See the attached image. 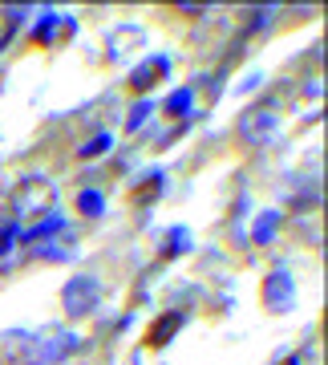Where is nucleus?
<instances>
[{"label":"nucleus","mask_w":328,"mask_h":365,"mask_svg":"<svg viewBox=\"0 0 328 365\" xmlns=\"http://www.w3.org/2000/svg\"><path fill=\"white\" fill-rule=\"evenodd\" d=\"M288 365H316V349H300V353H292Z\"/></svg>","instance_id":"9"},{"label":"nucleus","mask_w":328,"mask_h":365,"mask_svg":"<svg viewBox=\"0 0 328 365\" xmlns=\"http://www.w3.org/2000/svg\"><path fill=\"white\" fill-rule=\"evenodd\" d=\"M78 207H81V215H102V195L97 191H81Z\"/></svg>","instance_id":"7"},{"label":"nucleus","mask_w":328,"mask_h":365,"mask_svg":"<svg viewBox=\"0 0 328 365\" xmlns=\"http://www.w3.org/2000/svg\"><path fill=\"white\" fill-rule=\"evenodd\" d=\"M81 341L78 333H61V329H45L41 337H28V349H25V365H57L61 357L78 349Z\"/></svg>","instance_id":"2"},{"label":"nucleus","mask_w":328,"mask_h":365,"mask_svg":"<svg viewBox=\"0 0 328 365\" xmlns=\"http://www.w3.org/2000/svg\"><path fill=\"white\" fill-rule=\"evenodd\" d=\"M183 329V313H166L162 321H154L150 325V333H146V345L150 349H158V345H171V337Z\"/></svg>","instance_id":"4"},{"label":"nucleus","mask_w":328,"mask_h":365,"mask_svg":"<svg viewBox=\"0 0 328 365\" xmlns=\"http://www.w3.org/2000/svg\"><path fill=\"white\" fill-rule=\"evenodd\" d=\"M105 150H110V138H105V134H97V138H93V143H85V146H81V158L105 155Z\"/></svg>","instance_id":"8"},{"label":"nucleus","mask_w":328,"mask_h":365,"mask_svg":"<svg viewBox=\"0 0 328 365\" xmlns=\"http://www.w3.org/2000/svg\"><path fill=\"white\" fill-rule=\"evenodd\" d=\"M53 207H57V187H53V179H45V175H25V179L16 182L13 211L21 220H41Z\"/></svg>","instance_id":"1"},{"label":"nucleus","mask_w":328,"mask_h":365,"mask_svg":"<svg viewBox=\"0 0 328 365\" xmlns=\"http://www.w3.org/2000/svg\"><path fill=\"white\" fill-rule=\"evenodd\" d=\"M162 73H166V57H150L146 66H138V69L130 73V86H134V90H150V86H154Z\"/></svg>","instance_id":"5"},{"label":"nucleus","mask_w":328,"mask_h":365,"mask_svg":"<svg viewBox=\"0 0 328 365\" xmlns=\"http://www.w3.org/2000/svg\"><path fill=\"white\" fill-rule=\"evenodd\" d=\"M110 45H114V49H110V57H118V61H122V57H130V53L138 49V45H142V29H138V25H130V29H118Z\"/></svg>","instance_id":"6"},{"label":"nucleus","mask_w":328,"mask_h":365,"mask_svg":"<svg viewBox=\"0 0 328 365\" xmlns=\"http://www.w3.org/2000/svg\"><path fill=\"white\" fill-rule=\"evenodd\" d=\"M97 300H102V288L93 276H73L65 288H61V304H65L69 317H85L97 309Z\"/></svg>","instance_id":"3"}]
</instances>
